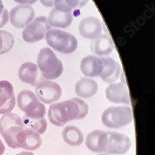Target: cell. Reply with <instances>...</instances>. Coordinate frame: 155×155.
Returning <instances> with one entry per match:
<instances>
[{"instance_id":"cell-4","label":"cell","mask_w":155,"mask_h":155,"mask_svg":"<svg viewBox=\"0 0 155 155\" xmlns=\"http://www.w3.org/2000/svg\"><path fill=\"white\" fill-rule=\"evenodd\" d=\"M101 120L107 128H121L132 122V110L128 106H111L103 112Z\"/></svg>"},{"instance_id":"cell-34","label":"cell","mask_w":155,"mask_h":155,"mask_svg":"<svg viewBox=\"0 0 155 155\" xmlns=\"http://www.w3.org/2000/svg\"><path fill=\"white\" fill-rule=\"evenodd\" d=\"M97 155H109L108 154H104V153H101V154H98Z\"/></svg>"},{"instance_id":"cell-10","label":"cell","mask_w":155,"mask_h":155,"mask_svg":"<svg viewBox=\"0 0 155 155\" xmlns=\"http://www.w3.org/2000/svg\"><path fill=\"white\" fill-rule=\"evenodd\" d=\"M15 106L13 86L7 80L0 81V114L11 112Z\"/></svg>"},{"instance_id":"cell-5","label":"cell","mask_w":155,"mask_h":155,"mask_svg":"<svg viewBox=\"0 0 155 155\" xmlns=\"http://www.w3.org/2000/svg\"><path fill=\"white\" fill-rule=\"evenodd\" d=\"M25 128L22 119L15 113H7L0 119V134L8 146L12 149L18 148L16 138L19 132Z\"/></svg>"},{"instance_id":"cell-14","label":"cell","mask_w":155,"mask_h":155,"mask_svg":"<svg viewBox=\"0 0 155 155\" xmlns=\"http://www.w3.org/2000/svg\"><path fill=\"white\" fill-rule=\"evenodd\" d=\"M106 97L114 104H130L127 87L124 82L110 84L106 89Z\"/></svg>"},{"instance_id":"cell-9","label":"cell","mask_w":155,"mask_h":155,"mask_svg":"<svg viewBox=\"0 0 155 155\" xmlns=\"http://www.w3.org/2000/svg\"><path fill=\"white\" fill-rule=\"evenodd\" d=\"M35 11L29 5H19L10 11V22L16 28H24L29 24L35 16Z\"/></svg>"},{"instance_id":"cell-11","label":"cell","mask_w":155,"mask_h":155,"mask_svg":"<svg viewBox=\"0 0 155 155\" xmlns=\"http://www.w3.org/2000/svg\"><path fill=\"white\" fill-rule=\"evenodd\" d=\"M103 61V70L100 78L103 81L108 84L115 83L120 79L122 70L118 61L110 57H101Z\"/></svg>"},{"instance_id":"cell-25","label":"cell","mask_w":155,"mask_h":155,"mask_svg":"<svg viewBox=\"0 0 155 155\" xmlns=\"http://www.w3.org/2000/svg\"><path fill=\"white\" fill-rule=\"evenodd\" d=\"M15 44V38L6 31H0V55L6 54L12 49Z\"/></svg>"},{"instance_id":"cell-26","label":"cell","mask_w":155,"mask_h":155,"mask_svg":"<svg viewBox=\"0 0 155 155\" xmlns=\"http://www.w3.org/2000/svg\"><path fill=\"white\" fill-rule=\"evenodd\" d=\"M46 112L45 106L41 102L40 105L36 110L29 114H25L24 116L31 119H41L45 118Z\"/></svg>"},{"instance_id":"cell-32","label":"cell","mask_w":155,"mask_h":155,"mask_svg":"<svg viewBox=\"0 0 155 155\" xmlns=\"http://www.w3.org/2000/svg\"><path fill=\"white\" fill-rule=\"evenodd\" d=\"M16 155H35L33 153L29 151H22Z\"/></svg>"},{"instance_id":"cell-31","label":"cell","mask_w":155,"mask_h":155,"mask_svg":"<svg viewBox=\"0 0 155 155\" xmlns=\"http://www.w3.org/2000/svg\"><path fill=\"white\" fill-rule=\"evenodd\" d=\"M5 150H6V148L2 142V140L0 139V155H3L5 153Z\"/></svg>"},{"instance_id":"cell-1","label":"cell","mask_w":155,"mask_h":155,"mask_svg":"<svg viewBox=\"0 0 155 155\" xmlns=\"http://www.w3.org/2000/svg\"><path fill=\"white\" fill-rule=\"evenodd\" d=\"M80 114L78 103L74 98L52 104L48 111V118L52 124L62 127L76 120Z\"/></svg>"},{"instance_id":"cell-8","label":"cell","mask_w":155,"mask_h":155,"mask_svg":"<svg viewBox=\"0 0 155 155\" xmlns=\"http://www.w3.org/2000/svg\"><path fill=\"white\" fill-rule=\"evenodd\" d=\"M108 140L106 152L107 154L122 155L130 150L132 141L126 135L119 132H108Z\"/></svg>"},{"instance_id":"cell-2","label":"cell","mask_w":155,"mask_h":155,"mask_svg":"<svg viewBox=\"0 0 155 155\" xmlns=\"http://www.w3.org/2000/svg\"><path fill=\"white\" fill-rule=\"evenodd\" d=\"M37 64L43 76L48 80L59 78L64 71L62 62L54 51L48 47L43 48L39 52Z\"/></svg>"},{"instance_id":"cell-33","label":"cell","mask_w":155,"mask_h":155,"mask_svg":"<svg viewBox=\"0 0 155 155\" xmlns=\"http://www.w3.org/2000/svg\"><path fill=\"white\" fill-rule=\"evenodd\" d=\"M4 6H3V3L2 0H0V15L2 14V12H3V9H4Z\"/></svg>"},{"instance_id":"cell-23","label":"cell","mask_w":155,"mask_h":155,"mask_svg":"<svg viewBox=\"0 0 155 155\" xmlns=\"http://www.w3.org/2000/svg\"><path fill=\"white\" fill-rule=\"evenodd\" d=\"M88 0H55L54 6L57 11L71 13L74 10L83 8Z\"/></svg>"},{"instance_id":"cell-3","label":"cell","mask_w":155,"mask_h":155,"mask_svg":"<svg viewBox=\"0 0 155 155\" xmlns=\"http://www.w3.org/2000/svg\"><path fill=\"white\" fill-rule=\"evenodd\" d=\"M47 44L64 54L73 53L78 47V41L72 34L59 29H50L46 34Z\"/></svg>"},{"instance_id":"cell-7","label":"cell","mask_w":155,"mask_h":155,"mask_svg":"<svg viewBox=\"0 0 155 155\" xmlns=\"http://www.w3.org/2000/svg\"><path fill=\"white\" fill-rule=\"evenodd\" d=\"M35 93L38 99L44 104H51L58 101L62 96L60 86L54 81L42 80L36 86Z\"/></svg>"},{"instance_id":"cell-6","label":"cell","mask_w":155,"mask_h":155,"mask_svg":"<svg viewBox=\"0 0 155 155\" xmlns=\"http://www.w3.org/2000/svg\"><path fill=\"white\" fill-rule=\"evenodd\" d=\"M50 26L45 16L36 18L28 24L22 31V38L27 43L33 44L40 42L46 35Z\"/></svg>"},{"instance_id":"cell-15","label":"cell","mask_w":155,"mask_h":155,"mask_svg":"<svg viewBox=\"0 0 155 155\" xmlns=\"http://www.w3.org/2000/svg\"><path fill=\"white\" fill-rule=\"evenodd\" d=\"M102 25L100 21L94 16L83 19L79 25V32L81 36L87 39H94L101 34Z\"/></svg>"},{"instance_id":"cell-22","label":"cell","mask_w":155,"mask_h":155,"mask_svg":"<svg viewBox=\"0 0 155 155\" xmlns=\"http://www.w3.org/2000/svg\"><path fill=\"white\" fill-rule=\"evenodd\" d=\"M62 136L64 141L72 147L81 145L84 140V136L81 129L75 125H67L63 129Z\"/></svg>"},{"instance_id":"cell-18","label":"cell","mask_w":155,"mask_h":155,"mask_svg":"<svg viewBox=\"0 0 155 155\" xmlns=\"http://www.w3.org/2000/svg\"><path fill=\"white\" fill-rule=\"evenodd\" d=\"M103 70V61L101 57L90 55L84 58L81 63V70L88 77L100 76Z\"/></svg>"},{"instance_id":"cell-16","label":"cell","mask_w":155,"mask_h":155,"mask_svg":"<svg viewBox=\"0 0 155 155\" xmlns=\"http://www.w3.org/2000/svg\"><path fill=\"white\" fill-rule=\"evenodd\" d=\"M91 48L93 53L96 55L105 57L111 54L114 48V45L110 36L102 34L92 40Z\"/></svg>"},{"instance_id":"cell-28","label":"cell","mask_w":155,"mask_h":155,"mask_svg":"<svg viewBox=\"0 0 155 155\" xmlns=\"http://www.w3.org/2000/svg\"><path fill=\"white\" fill-rule=\"evenodd\" d=\"M9 21V12L6 9H4L0 15V28H3Z\"/></svg>"},{"instance_id":"cell-21","label":"cell","mask_w":155,"mask_h":155,"mask_svg":"<svg viewBox=\"0 0 155 155\" xmlns=\"http://www.w3.org/2000/svg\"><path fill=\"white\" fill-rule=\"evenodd\" d=\"M73 21V15L66 13L53 9L48 16L47 22L50 26L59 28H67L69 27Z\"/></svg>"},{"instance_id":"cell-29","label":"cell","mask_w":155,"mask_h":155,"mask_svg":"<svg viewBox=\"0 0 155 155\" xmlns=\"http://www.w3.org/2000/svg\"><path fill=\"white\" fill-rule=\"evenodd\" d=\"M41 3L45 7L51 8L53 7L55 0H40Z\"/></svg>"},{"instance_id":"cell-27","label":"cell","mask_w":155,"mask_h":155,"mask_svg":"<svg viewBox=\"0 0 155 155\" xmlns=\"http://www.w3.org/2000/svg\"><path fill=\"white\" fill-rule=\"evenodd\" d=\"M75 100L77 102L79 106L80 109V114L79 115L78 117H77L76 120H82L84 119V118L86 117V116L87 115L89 110V107L87 105V103L82 99H81L79 98H74Z\"/></svg>"},{"instance_id":"cell-20","label":"cell","mask_w":155,"mask_h":155,"mask_svg":"<svg viewBox=\"0 0 155 155\" xmlns=\"http://www.w3.org/2000/svg\"><path fill=\"white\" fill-rule=\"evenodd\" d=\"M98 85L97 83L90 78H82L77 82L75 86V93L77 96L88 99L94 96L98 91Z\"/></svg>"},{"instance_id":"cell-24","label":"cell","mask_w":155,"mask_h":155,"mask_svg":"<svg viewBox=\"0 0 155 155\" xmlns=\"http://www.w3.org/2000/svg\"><path fill=\"white\" fill-rule=\"evenodd\" d=\"M22 120L25 128L30 129L38 134L43 135L47 130V122L45 118L41 119H31L24 115Z\"/></svg>"},{"instance_id":"cell-12","label":"cell","mask_w":155,"mask_h":155,"mask_svg":"<svg viewBox=\"0 0 155 155\" xmlns=\"http://www.w3.org/2000/svg\"><path fill=\"white\" fill-rule=\"evenodd\" d=\"M18 148L27 150H36L43 143L41 135L28 128H24L18 133L16 138Z\"/></svg>"},{"instance_id":"cell-30","label":"cell","mask_w":155,"mask_h":155,"mask_svg":"<svg viewBox=\"0 0 155 155\" xmlns=\"http://www.w3.org/2000/svg\"><path fill=\"white\" fill-rule=\"evenodd\" d=\"M14 1L19 4L21 5H33L35 3L37 0H14Z\"/></svg>"},{"instance_id":"cell-17","label":"cell","mask_w":155,"mask_h":155,"mask_svg":"<svg viewBox=\"0 0 155 155\" xmlns=\"http://www.w3.org/2000/svg\"><path fill=\"white\" fill-rule=\"evenodd\" d=\"M17 103L18 108L26 114L36 110L41 102L30 90H22L18 95Z\"/></svg>"},{"instance_id":"cell-19","label":"cell","mask_w":155,"mask_h":155,"mask_svg":"<svg viewBox=\"0 0 155 155\" xmlns=\"http://www.w3.org/2000/svg\"><path fill=\"white\" fill-rule=\"evenodd\" d=\"M18 76L22 83L36 86L40 82L39 70L36 64L32 62H26L20 67Z\"/></svg>"},{"instance_id":"cell-13","label":"cell","mask_w":155,"mask_h":155,"mask_svg":"<svg viewBox=\"0 0 155 155\" xmlns=\"http://www.w3.org/2000/svg\"><path fill=\"white\" fill-rule=\"evenodd\" d=\"M108 135L102 130H94L88 133L85 138V145L92 152L100 153L106 152Z\"/></svg>"}]
</instances>
